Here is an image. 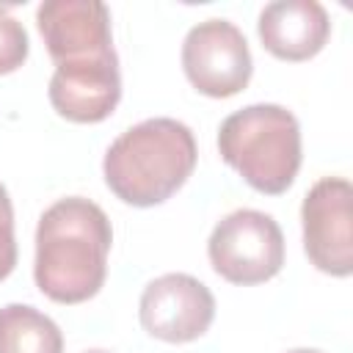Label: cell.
<instances>
[{
  "label": "cell",
  "instance_id": "7a4b0ae2",
  "mask_svg": "<svg viewBox=\"0 0 353 353\" xmlns=\"http://www.w3.org/2000/svg\"><path fill=\"white\" fill-rule=\"evenodd\" d=\"M196 138L176 119H146L124 130L105 152L108 188L132 207H154L171 199L196 168Z\"/></svg>",
  "mask_w": 353,
  "mask_h": 353
},
{
  "label": "cell",
  "instance_id": "7c38bea8",
  "mask_svg": "<svg viewBox=\"0 0 353 353\" xmlns=\"http://www.w3.org/2000/svg\"><path fill=\"white\" fill-rule=\"evenodd\" d=\"M28 50H30V41H28L25 25L14 19L8 8L0 6V74L17 72L25 63Z\"/></svg>",
  "mask_w": 353,
  "mask_h": 353
},
{
  "label": "cell",
  "instance_id": "9c48e42d",
  "mask_svg": "<svg viewBox=\"0 0 353 353\" xmlns=\"http://www.w3.org/2000/svg\"><path fill=\"white\" fill-rule=\"evenodd\" d=\"M47 97L55 113L74 124H97L108 119L121 99L119 58L55 66Z\"/></svg>",
  "mask_w": 353,
  "mask_h": 353
},
{
  "label": "cell",
  "instance_id": "3957f363",
  "mask_svg": "<svg viewBox=\"0 0 353 353\" xmlns=\"http://www.w3.org/2000/svg\"><path fill=\"white\" fill-rule=\"evenodd\" d=\"M218 152L254 190L279 196L301 168V124L281 105H248L221 121Z\"/></svg>",
  "mask_w": 353,
  "mask_h": 353
},
{
  "label": "cell",
  "instance_id": "8fae6325",
  "mask_svg": "<svg viewBox=\"0 0 353 353\" xmlns=\"http://www.w3.org/2000/svg\"><path fill=\"white\" fill-rule=\"evenodd\" d=\"M0 353H63V334L44 312L8 303L0 309Z\"/></svg>",
  "mask_w": 353,
  "mask_h": 353
},
{
  "label": "cell",
  "instance_id": "5b68a950",
  "mask_svg": "<svg viewBox=\"0 0 353 353\" xmlns=\"http://www.w3.org/2000/svg\"><path fill=\"white\" fill-rule=\"evenodd\" d=\"M182 69L199 94L226 99L248 85L254 61L237 25L229 19H204L182 41Z\"/></svg>",
  "mask_w": 353,
  "mask_h": 353
},
{
  "label": "cell",
  "instance_id": "8992f818",
  "mask_svg": "<svg viewBox=\"0 0 353 353\" xmlns=\"http://www.w3.org/2000/svg\"><path fill=\"white\" fill-rule=\"evenodd\" d=\"M303 251L328 276L353 273V188L345 176L317 179L301 204Z\"/></svg>",
  "mask_w": 353,
  "mask_h": 353
},
{
  "label": "cell",
  "instance_id": "52a82bcc",
  "mask_svg": "<svg viewBox=\"0 0 353 353\" xmlns=\"http://www.w3.org/2000/svg\"><path fill=\"white\" fill-rule=\"evenodd\" d=\"M36 25L55 66L116 58L110 11L99 0H44L36 11Z\"/></svg>",
  "mask_w": 353,
  "mask_h": 353
},
{
  "label": "cell",
  "instance_id": "277c9868",
  "mask_svg": "<svg viewBox=\"0 0 353 353\" xmlns=\"http://www.w3.org/2000/svg\"><path fill=\"white\" fill-rule=\"evenodd\" d=\"M212 270L232 284H262L284 265L281 226L259 210H234L221 218L207 240Z\"/></svg>",
  "mask_w": 353,
  "mask_h": 353
},
{
  "label": "cell",
  "instance_id": "ba28073f",
  "mask_svg": "<svg viewBox=\"0 0 353 353\" xmlns=\"http://www.w3.org/2000/svg\"><path fill=\"white\" fill-rule=\"evenodd\" d=\"M138 314L149 336L182 345L207 334L215 317V298L196 276L165 273L143 287Z\"/></svg>",
  "mask_w": 353,
  "mask_h": 353
},
{
  "label": "cell",
  "instance_id": "6da1fadb",
  "mask_svg": "<svg viewBox=\"0 0 353 353\" xmlns=\"http://www.w3.org/2000/svg\"><path fill=\"white\" fill-rule=\"evenodd\" d=\"M113 229L105 210L83 196L58 199L36 226V287L55 303L94 298L108 276Z\"/></svg>",
  "mask_w": 353,
  "mask_h": 353
},
{
  "label": "cell",
  "instance_id": "30bf717a",
  "mask_svg": "<svg viewBox=\"0 0 353 353\" xmlns=\"http://www.w3.org/2000/svg\"><path fill=\"white\" fill-rule=\"evenodd\" d=\"M256 30L270 55L281 61H309L325 47L331 19L317 0H276L262 8Z\"/></svg>",
  "mask_w": 353,
  "mask_h": 353
},
{
  "label": "cell",
  "instance_id": "5bb4252c",
  "mask_svg": "<svg viewBox=\"0 0 353 353\" xmlns=\"http://www.w3.org/2000/svg\"><path fill=\"white\" fill-rule=\"evenodd\" d=\"M287 353H323V350H314V347H295V350H287Z\"/></svg>",
  "mask_w": 353,
  "mask_h": 353
},
{
  "label": "cell",
  "instance_id": "9a60e30c",
  "mask_svg": "<svg viewBox=\"0 0 353 353\" xmlns=\"http://www.w3.org/2000/svg\"><path fill=\"white\" fill-rule=\"evenodd\" d=\"M88 353H110V350H88Z\"/></svg>",
  "mask_w": 353,
  "mask_h": 353
},
{
  "label": "cell",
  "instance_id": "4fadbf2b",
  "mask_svg": "<svg viewBox=\"0 0 353 353\" xmlns=\"http://www.w3.org/2000/svg\"><path fill=\"white\" fill-rule=\"evenodd\" d=\"M17 265V240H14V207L8 190L0 185V281Z\"/></svg>",
  "mask_w": 353,
  "mask_h": 353
}]
</instances>
